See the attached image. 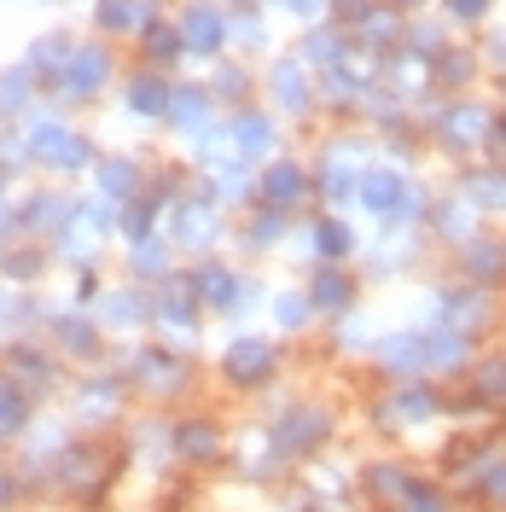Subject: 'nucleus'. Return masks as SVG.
I'll use <instances>...</instances> for the list:
<instances>
[{
	"instance_id": "obj_1",
	"label": "nucleus",
	"mask_w": 506,
	"mask_h": 512,
	"mask_svg": "<svg viewBox=\"0 0 506 512\" xmlns=\"http://www.w3.org/2000/svg\"><path fill=\"white\" fill-rule=\"evenodd\" d=\"M437 134H443V146L466 152V140H483V134H495V117H489L483 105H472V99H454V105L443 111V123H437Z\"/></svg>"
},
{
	"instance_id": "obj_2",
	"label": "nucleus",
	"mask_w": 506,
	"mask_h": 512,
	"mask_svg": "<svg viewBox=\"0 0 506 512\" xmlns=\"http://www.w3.org/2000/svg\"><path fill=\"white\" fill-rule=\"evenodd\" d=\"M431 76H437L443 88H466V82L477 76V53L472 47H443L437 64H431Z\"/></svg>"
},
{
	"instance_id": "obj_3",
	"label": "nucleus",
	"mask_w": 506,
	"mask_h": 512,
	"mask_svg": "<svg viewBox=\"0 0 506 512\" xmlns=\"http://www.w3.org/2000/svg\"><path fill=\"white\" fill-rule=\"evenodd\" d=\"M181 30H187V41L198 47V53H216V47H222V35H227V24L216 18V12H210V6H192Z\"/></svg>"
},
{
	"instance_id": "obj_4",
	"label": "nucleus",
	"mask_w": 506,
	"mask_h": 512,
	"mask_svg": "<svg viewBox=\"0 0 506 512\" xmlns=\"http://www.w3.org/2000/svg\"><path fill=\"white\" fill-rule=\"evenodd\" d=\"M274 94H280V105H291V111H303V105H309V76H303V64H297V59L274 64Z\"/></svg>"
},
{
	"instance_id": "obj_5",
	"label": "nucleus",
	"mask_w": 506,
	"mask_h": 512,
	"mask_svg": "<svg viewBox=\"0 0 506 512\" xmlns=\"http://www.w3.org/2000/svg\"><path fill=\"white\" fill-rule=\"evenodd\" d=\"M99 82H105V53H99V47L70 53V94H94Z\"/></svg>"
},
{
	"instance_id": "obj_6",
	"label": "nucleus",
	"mask_w": 506,
	"mask_h": 512,
	"mask_svg": "<svg viewBox=\"0 0 506 512\" xmlns=\"http://www.w3.org/2000/svg\"><path fill=\"white\" fill-rule=\"evenodd\" d=\"M262 367H268V344H256V338H245V344H233V350H227V373H239L245 384H256Z\"/></svg>"
},
{
	"instance_id": "obj_7",
	"label": "nucleus",
	"mask_w": 506,
	"mask_h": 512,
	"mask_svg": "<svg viewBox=\"0 0 506 512\" xmlns=\"http://www.w3.org/2000/svg\"><path fill=\"white\" fill-rule=\"evenodd\" d=\"M303 53H309V64H344L349 59V35L344 30H315Z\"/></svg>"
},
{
	"instance_id": "obj_8",
	"label": "nucleus",
	"mask_w": 506,
	"mask_h": 512,
	"mask_svg": "<svg viewBox=\"0 0 506 512\" xmlns=\"http://www.w3.org/2000/svg\"><path fill=\"white\" fill-rule=\"evenodd\" d=\"M262 187H268V198H274V204H291V198H303V169H291V163H274Z\"/></svg>"
},
{
	"instance_id": "obj_9",
	"label": "nucleus",
	"mask_w": 506,
	"mask_h": 512,
	"mask_svg": "<svg viewBox=\"0 0 506 512\" xmlns=\"http://www.w3.org/2000/svg\"><path fill=\"white\" fill-rule=\"evenodd\" d=\"M163 82L158 76H140V82H134V88H128V105H134V111H146V117H163Z\"/></svg>"
},
{
	"instance_id": "obj_10",
	"label": "nucleus",
	"mask_w": 506,
	"mask_h": 512,
	"mask_svg": "<svg viewBox=\"0 0 506 512\" xmlns=\"http://www.w3.org/2000/svg\"><path fill=\"white\" fill-rule=\"evenodd\" d=\"M233 140H245L239 152H268V140H274V128L262 123V117H239V123H233Z\"/></svg>"
},
{
	"instance_id": "obj_11",
	"label": "nucleus",
	"mask_w": 506,
	"mask_h": 512,
	"mask_svg": "<svg viewBox=\"0 0 506 512\" xmlns=\"http://www.w3.org/2000/svg\"><path fill=\"white\" fill-rule=\"evenodd\" d=\"M361 187H367V204H373V210H396V192H402L396 175H367Z\"/></svg>"
},
{
	"instance_id": "obj_12",
	"label": "nucleus",
	"mask_w": 506,
	"mask_h": 512,
	"mask_svg": "<svg viewBox=\"0 0 506 512\" xmlns=\"http://www.w3.org/2000/svg\"><path fill=\"white\" fill-rule=\"evenodd\" d=\"M128 6H134V0H99V18H105L111 30H134L140 12H128Z\"/></svg>"
},
{
	"instance_id": "obj_13",
	"label": "nucleus",
	"mask_w": 506,
	"mask_h": 512,
	"mask_svg": "<svg viewBox=\"0 0 506 512\" xmlns=\"http://www.w3.org/2000/svg\"><path fill=\"white\" fill-rule=\"evenodd\" d=\"M489 6H495V0H448V18H454V24H483Z\"/></svg>"
},
{
	"instance_id": "obj_14",
	"label": "nucleus",
	"mask_w": 506,
	"mask_h": 512,
	"mask_svg": "<svg viewBox=\"0 0 506 512\" xmlns=\"http://www.w3.org/2000/svg\"><path fill=\"white\" fill-rule=\"evenodd\" d=\"M373 6H379V0H332V18H338V24H361Z\"/></svg>"
},
{
	"instance_id": "obj_15",
	"label": "nucleus",
	"mask_w": 506,
	"mask_h": 512,
	"mask_svg": "<svg viewBox=\"0 0 506 512\" xmlns=\"http://www.w3.org/2000/svg\"><path fill=\"white\" fill-rule=\"evenodd\" d=\"M175 47H181V35L158 24V30H152V59H175Z\"/></svg>"
},
{
	"instance_id": "obj_16",
	"label": "nucleus",
	"mask_w": 506,
	"mask_h": 512,
	"mask_svg": "<svg viewBox=\"0 0 506 512\" xmlns=\"http://www.w3.org/2000/svg\"><path fill=\"white\" fill-rule=\"evenodd\" d=\"M175 117L181 123H198L204 117V94H175Z\"/></svg>"
},
{
	"instance_id": "obj_17",
	"label": "nucleus",
	"mask_w": 506,
	"mask_h": 512,
	"mask_svg": "<svg viewBox=\"0 0 506 512\" xmlns=\"http://www.w3.org/2000/svg\"><path fill=\"white\" fill-rule=\"evenodd\" d=\"M105 187H111V192L128 187V163H105Z\"/></svg>"
},
{
	"instance_id": "obj_18",
	"label": "nucleus",
	"mask_w": 506,
	"mask_h": 512,
	"mask_svg": "<svg viewBox=\"0 0 506 512\" xmlns=\"http://www.w3.org/2000/svg\"><path fill=\"white\" fill-rule=\"evenodd\" d=\"M291 12H297V18H315V12H320V0H291Z\"/></svg>"
},
{
	"instance_id": "obj_19",
	"label": "nucleus",
	"mask_w": 506,
	"mask_h": 512,
	"mask_svg": "<svg viewBox=\"0 0 506 512\" xmlns=\"http://www.w3.org/2000/svg\"><path fill=\"white\" fill-rule=\"evenodd\" d=\"M495 140H501V146H506V105H501V111H495Z\"/></svg>"
},
{
	"instance_id": "obj_20",
	"label": "nucleus",
	"mask_w": 506,
	"mask_h": 512,
	"mask_svg": "<svg viewBox=\"0 0 506 512\" xmlns=\"http://www.w3.org/2000/svg\"><path fill=\"white\" fill-rule=\"evenodd\" d=\"M6 495H12V483H6V478H0V501H6Z\"/></svg>"
},
{
	"instance_id": "obj_21",
	"label": "nucleus",
	"mask_w": 506,
	"mask_h": 512,
	"mask_svg": "<svg viewBox=\"0 0 506 512\" xmlns=\"http://www.w3.org/2000/svg\"><path fill=\"white\" fill-rule=\"evenodd\" d=\"M413 6H419V0H402V12H413Z\"/></svg>"
}]
</instances>
